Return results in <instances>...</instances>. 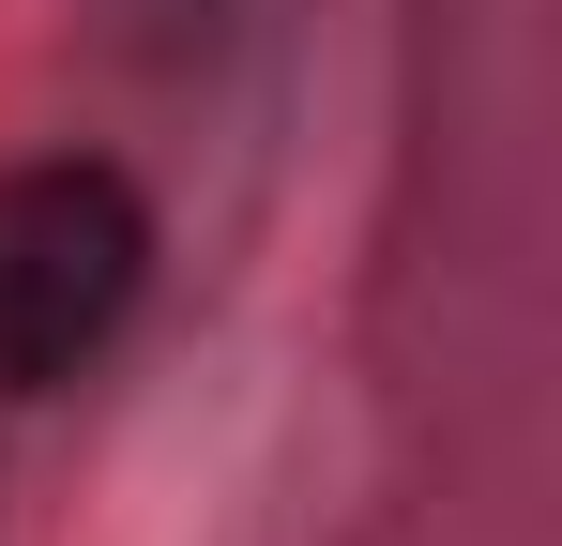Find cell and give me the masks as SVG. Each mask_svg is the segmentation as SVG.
I'll use <instances>...</instances> for the list:
<instances>
[{
  "mask_svg": "<svg viewBox=\"0 0 562 546\" xmlns=\"http://www.w3.org/2000/svg\"><path fill=\"white\" fill-rule=\"evenodd\" d=\"M153 288V197L106 152H31L0 168V395H61L122 350Z\"/></svg>",
  "mask_w": 562,
  "mask_h": 546,
  "instance_id": "cell-1",
  "label": "cell"
}]
</instances>
